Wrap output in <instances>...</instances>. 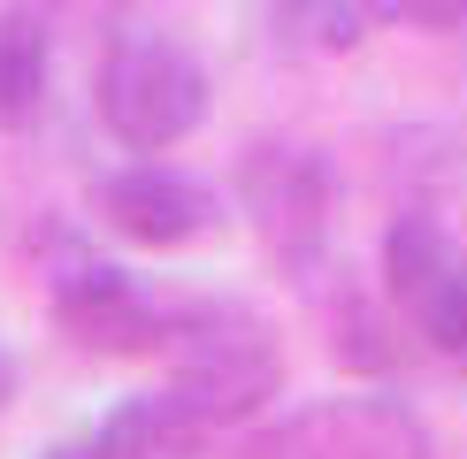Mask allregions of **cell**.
Listing matches in <instances>:
<instances>
[{"label":"cell","mask_w":467,"mask_h":459,"mask_svg":"<svg viewBox=\"0 0 467 459\" xmlns=\"http://www.w3.org/2000/svg\"><path fill=\"white\" fill-rule=\"evenodd\" d=\"M391 24H414V31H460L467 24V0H383Z\"/></svg>","instance_id":"13"},{"label":"cell","mask_w":467,"mask_h":459,"mask_svg":"<svg viewBox=\"0 0 467 459\" xmlns=\"http://www.w3.org/2000/svg\"><path fill=\"white\" fill-rule=\"evenodd\" d=\"M406 321L421 330V344H430L437 360H452V368L467 375V253L444 268V276H437L414 306H406Z\"/></svg>","instance_id":"11"},{"label":"cell","mask_w":467,"mask_h":459,"mask_svg":"<svg viewBox=\"0 0 467 459\" xmlns=\"http://www.w3.org/2000/svg\"><path fill=\"white\" fill-rule=\"evenodd\" d=\"M322 314H329V352H337L345 368H368V375H383V368L399 360L391 344H383V321H376V306H368L360 291H337V299L322 306Z\"/></svg>","instance_id":"12"},{"label":"cell","mask_w":467,"mask_h":459,"mask_svg":"<svg viewBox=\"0 0 467 459\" xmlns=\"http://www.w3.org/2000/svg\"><path fill=\"white\" fill-rule=\"evenodd\" d=\"M38 459H92L85 444H54V452H38Z\"/></svg>","instance_id":"15"},{"label":"cell","mask_w":467,"mask_h":459,"mask_svg":"<svg viewBox=\"0 0 467 459\" xmlns=\"http://www.w3.org/2000/svg\"><path fill=\"white\" fill-rule=\"evenodd\" d=\"M238 207L268 260L315 283L329 253V222H337V168L315 146H253L238 161Z\"/></svg>","instance_id":"3"},{"label":"cell","mask_w":467,"mask_h":459,"mask_svg":"<svg viewBox=\"0 0 467 459\" xmlns=\"http://www.w3.org/2000/svg\"><path fill=\"white\" fill-rule=\"evenodd\" d=\"M253 459H430V429L399 398H322L268 429Z\"/></svg>","instance_id":"5"},{"label":"cell","mask_w":467,"mask_h":459,"mask_svg":"<svg viewBox=\"0 0 467 459\" xmlns=\"http://www.w3.org/2000/svg\"><path fill=\"white\" fill-rule=\"evenodd\" d=\"M8 398H16V360L0 352V413H8Z\"/></svg>","instance_id":"14"},{"label":"cell","mask_w":467,"mask_h":459,"mask_svg":"<svg viewBox=\"0 0 467 459\" xmlns=\"http://www.w3.org/2000/svg\"><path fill=\"white\" fill-rule=\"evenodd\" d=\"M169 391L207 429H238L284 391V344L245 299H184L169 306Z\"/></svg>","instance_id":"1"},{"label":"cell","mask_w":467,"mask_h":459,"mask_svg":"<svg viewBox=\"0 0 467 459\" xmlns=\"http://www.w3.org/2000/svg\"><path fill=\"white\" fill-rule=\"evenodd\" d=\"M47 306L62 321V337H77L85 352L130 360V352H161L169 344V306L115 260H85V253L62 260L47 283Z\"/></svg>","instance_id":"4"},{"label":"cell","mask_w":467,"mask_h":459,"mask_svg":"<svg viewBox=\"0 0 467 459\" xmlns=\"http://www.w3.org/2000/svg\"><path fill=\"white\" fill-rule=\"evenodd\" d=\"M85 452L92 459H200L207 452V421L192 413L177 391H139L92 429Z\"/></svg>","instance_id":"7"},{"label":"cell","mask_w":467,"mask_h":459,"mask_svg":"<svg viewBox=\"0 0 467 459\" xmlns=\"http://www.w3.org/2000/svg\"><path fill=\"white\" fill-rule=\"evenodd\" d=\"M92 107H100L108 138L130 153H169L207 123V69L184 38L130 24L108 38L100 76H92Z\"/></svg>","instance_id":"2"},{"label":"cell","mask_w":467,"mask_h":459,"mask_svg":"<svg viewBox=\"0 0 467 459\" xmlns=\"http://www.w3.org/2000/svg\"><path fill=\"white\" fill-rule=\"evenodd\" d=\"M92 207H100L108 230H123L130 245H153V253L200 245L207 230L223 222V199H215V191H207L200 177H184V168H161V161L108 168V177L92 184Z\"/></svg>","instance_id":"6"},{"label":"cell","mask_w":467,"mask_h":459,"mask_svg":"<svg viewBox=\"0 0 467 459\" xmlns=\"http://www.w3.org/2000/svg\"><path fill=\"white\" fill-rule=\"evenodd\" d=\"M452 260H460L452 230H444L437 215H421V207H406V215L391 222V238H383V291H391V306L406 314Z\"/></svg>","instance_id":"9"},{"label":"cell","mask_w":467,"mask_h":459,"mask_svg":"<svg viewBox=\"0 0 467 459\" xmlns=\"http://www.w3.org/2000/svg\"><path fill=\"white\" fill-rule=\"evenodd\" d=\"M261 15L291 54H353L376 24H391L383 0H261Z\"/></svg>","instance_id":"8"},{"label":"cell","mask_w":467,"mask_h":459,"mask_svg":"<svg viewBox=\"0 0 467 459\" xmlns=\"http://www.w3.org/2000/svg\"><path fill=\"white\" fill-rule=\"evenodd\" d=\"M47 69H54L47 24H38L31 8H0V123H31L38 115Z\"/></svg>","instance_id":"10"}]
</instances>
